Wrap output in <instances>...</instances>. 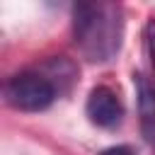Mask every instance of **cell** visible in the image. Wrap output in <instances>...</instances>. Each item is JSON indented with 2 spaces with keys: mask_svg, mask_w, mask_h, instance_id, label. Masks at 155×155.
Returning <instances> with one entry per match:
<instances>
[{
  "mask_svg": "<svg viewBox=\"0 0 155 155\" xmlns=\"http://www.w3.org/2000/svg\"><path fill=\"white\" fill-rule=\"evenodd\" d=\"M124 19L114 2H78L73 7V39L90 63H107L121 46Z\"/></svg>",
  "mask_w": 155,
  "mask_h": 155,
  "instance_id": "obj_1",
  "label": "cell"
},
{
  "mask_svg": "<svg viewBox=\"0 0 155 155\" xmlns=\"http://www.w3.org/2000/svg\"><path fill=\"white\" fill-rule=\"evenodd\" d=\"M56 85L39 70H24L5 82V102L19 111H44L56 99Z\"/></svg>",
  "mask_w": 155,
  "mask_h": 155,
  "instance_id": "obj_2",
  "label": "cell"
},
{
  "mask_svg": "<svg viewBox=\"0 0 155 155\" xmlns=\"http://www.w3.org/2000/svg\"><path fill=\"white\" fill-rule=\"evenodd\" d=\"M85 111H87V116L94 126L114 128L124 116V104L109 87H94L87 97Z\"/></svg>",
  "mask_w": 155,
  "mask_h": 155,
  "instance_id": "obj_3",
  "label": "cell"
},
{
  "mask_svg": "<svg viewBox=\"0 0 155 155\" xmlns=\"http://www.w3.org/2000/svg\"><path fill=\"white\" fill-rule=\"evenodd\" d=\"M136 97H138V116H140V131L143 138L155 148V87L148 82L143 73H133Z\"/></svg>",
  "mask_w": 155,
  "mask_h": 155,
  "instance_id": "obj_4",
  "label": "cell"
},
{
  "mask_svg": "<svg viewBox=\"0 0 155 155\" xmlns=\"http://www.w3.org/2000/svg\"><path fill=\"white\" fill-rule=\"evenodd\" d=\"M145 48H148L150 68H153V75H155V17L148 19V24H145Z\"/></svg>",
  "mask_w": 155,
  "mask_h": 155,
  "instance_id": "obj_5",
  "label": "cell"
},
{
  "mask_svg": "<svg viewBox=\"0 0 155 155\" xmlns=\"http://www.w3.org/2000/svg\"><path fill=\"white\" fill-rule=\"evenodd\" d=\"M99 155H133L131 145H111V148H104Z\"/></svg>",
  "mask_w": 155,
  "mask_h": 155,
  "instance_id": "obj_6",
  "label": "cell"
}]
</instances>
